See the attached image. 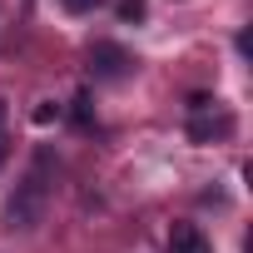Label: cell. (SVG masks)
<instances>
[{"label":"cell","instance_id":"6da1fadb","mask_svg":"<svg viewBox=\"0 0 253 253\" xmlns=\"http://www.w3.org/2000/svg\"><path fill=\"white\" fill-rule=\"evenodd\" d=\"M45 169H50V159L40 154V164L30 169V179L20 184V194L5 204V228L10 233H25V228L40 223V213H45Z\"/></svg>","mask_w":253,"mask_h":253},{"label":"cell","instance_id":"7a4b0ae2","mask_svg":"<svg viewBox=\"0 0 253 253\" xmlns=\"http://www.w3.org/2000/svg\"><path fill=\"white\" fill-rule=\"evenodd\" d=\"M189 109H194V124H189V139H199V144H209L213 134H228V129H233V119H228V114H218L209 94H194V99H189Z\"/></svg>","mask_w":253,"mask_h":253},{"label":"cell","instance_id":"3957f363","mask_svg":"<svg viewBox=\"0 0 253 253\" xmlns=\"http://www.w3.org/2000/svg\"><path fill=\"white\" fill-rule=\"evenodd\" d=\"M129 50L124 45H109V40H99V45H89V70L99 75V80H124L129 75Z\"/></svg>","mask_w":253,"mask_h":253},{"label":"cell","instance_id":"277c9868","mask_svg":"<svg viewBox=\"0 0 253 253\" xmlns=\"http://www.w3.org/2000/svg\"><path fill=\"white\" fill-rule=\"evenodd\" d=\"M169 253H213V248H209V238H204L199 223H174V233H169Z\"/></svg>","mask_w":253,"mask_h":253},{"label":"cell","instance_id":"5b68a950","mask_svg":"<svg viewBox=\"0 0 253 253\" xmlns=\"http://www.w3.org/2000/svg\"><path fill=\"white\" fill-rule=\"evenodd\" d=\"M144 15H149L144 0H119V20H144Z\"/></svg>","mask_w":253,"mask_h":253},{"label":"cell","instance_id":"8992f818","mask_svg":"<svg viewBox=\"0 0 253 253\" xmlns=\"http://www.w3.org/2000/svg\"><path fill=\"white\" fill-rule=\"evenodd\" d=\"M10 159V134H5V99H0V169Z\"/></svg>","mask_w":253,"mask_h":253},{"label":"cell","instance_id":"52a82bcc","mask_svg":"<svg viewBox=\"0 0 253 253\" xmlns=\"http://www.w3.org/2000/svg\"><path fill=\"white\" fill-rule=\"evenodd\" d=\"M75 119H80V124H89V89H80V94H75Z\"/></svg>","mask_w":253,"mask_h":253},{"label":"cell","instance_id":"ba28073f","mask_svg":"<svg viewBox=\"0 0 253 253\" xmlns=\"http://www.w3.org/2000/svg\"><path fill=\"white\" fill-rule=\"evenodd\" d=\"M50 119H60V104H40L35 109V124H50Z\"/></svg>","mask_w":253,"mask_h":253},{"label":"cell","instance_id":"9c48e42d","mask_svg":"<svg viewBox=\"0 0 253 253\" xmlns=\"http://www.w3.org/2000/svg\"><path fill=\"white\" fill-rule=\"evenodd\" d=\"M84 5H89V0H70V10H84Z\"/></svg>","mask_w":253,"mask_h":253}]
</instances>
